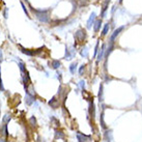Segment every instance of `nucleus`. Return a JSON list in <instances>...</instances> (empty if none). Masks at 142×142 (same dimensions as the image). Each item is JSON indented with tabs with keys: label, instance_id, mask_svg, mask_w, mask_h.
<instances>
[{
	"label": "nucleus",
	"instance_id": "nucleus-1",
	"mask_svg": "<svg viewBox=\"0 0 142 142\" xmlns=\"http://www.w3.org/2000/svg\"><path fill=\"white\" fill-rule=\"evenodd\" d=\"M30 9H31V11L35 15V17L41 22H43V23L49 22V18H50L49 17V10H43V9L38 10V9H34V8H30Z\"/></svg>",
	"mask_w": 142,
	"mask_h": 142
},
{
	"label": "nucleus",
	"instance_id": "nucleus-2",
	"mask_svg": "<svg viewBox=\"0 0 142 142\" xmlns=\"http://www.w3.org/2000/svg\"><path fill=\"white\" fill-rule=\"evenodd\" d=\"M19 48L21 49V52H22V53H24V54L28 55V56H34V55H36L38 52H41L42 50H43V48H41V49H38L37 51H34V50H29V49H25V48H23L21 45H19Z\"/></svg>",
	"mask_w": 142,
	"mask_h": 142
},
{
	"label": "nucleus",
	"instance_id": "nucleus-3",
	"mask_svg": "<svg viewBox=\"0 0 142 142\" xmlns=\"http://www.w3.org/2000/svg\"><path fill=\"white\" fill-rule=\"evenodd\" d=\"M124 29H125V26H121V27H118L117 29L114 30V32L112 33V35H111V37H110V44H113V43H114L115 38H116L118 35H119V33H120Z\"/></svg>",
	"mask_w": 142,
	"mask_h": 142
},
{
	"label": "nucleus",
	"instance_id": "nucleus-4",
	"mask_svg": "<svg viewBox=\"0 0 142 142\" xmlns=\"http://www.w3.org/2000/svg\"><path fill=\"white\" fill-rule=\"evenodd\" d=\"M95 17H97L95 13H92V14L90 15V17H89V19H88V21H87V26H86L88 29H90L93 26L94 22H95Z\"/></svg>",
	"mask_w": 142,
	"mask_h": 142
},
{
	"label": "nucleus",
	"instance_id": "nucleus-5",
	"mask_svg": "<svg viewBox=\"0 0 142 142\" xmlns=\"http://www.w3.org/2000/svg\"><path fill=\"white\" fill-rule=\"evenodd\" d=\"M75 36H76V38L78 41H83L84 38H85V36H86V34H85V31H84L83 29H79L78 31L76 32V34H75Z\"/></svg>",
	"mask_w": 142,
	"mask_h": 142
},
{
	"label": "nucleus",
	"instance_id": "nucleus-6",
	"mask_svg": "<svg viewBox=\"0 0 142 142\" xmlns=\"http://www.w3.org/2000/svg\"><path fill=\"white\" fill-rule=\"evenodd\" d=\"M105 52H106V46H105V45H103V46H102V48L100 49V51L98 52V62H100V61H101V60L103 59V57H104Z\"/></svg>",
	"mask_w": 142,
	"mask_h": 142
},
{
	"label": "nucleus",
	"instance_id": "nucleus-7",
	"mask_svg": "<svg viewBox=\"0 0 142 142\" xmlns=\"http://www.w3.org/2000/svg\"><path fill=\"white\" fill-rule=\"evenodd\" d=\"M110 0H106V1L103 3V7H102V11H101V17L102 18H105L106 16V11L108 9V4H109Z\"/></svg>",
	"mask_w": 142,
	"mask_h": 142
},
{
	"label": "nucleus",
	"instance_id": "nucleus-8",
	"mask_svg": "<svg viewBox=\"0 0 142 142\" xmlns=\"http://www.w3.org/2000/svg\"><path fill=\"white\" fill-rule=\"evenodd\" d=\"M49 105L51 106L53 109H56V108H58V106H59V102L56 100V97L52 98V100L49 102Z\"/></svg>",
	"mask_w": 142,
	"mask_h": 142
},
{
	"label": "nucleus",
	"instance_id": "nucleus-9",
	"mask_svg": "<svg viewBox=\"0 0 142 142\" xmlns=\"http://www.w3.org/2000/svg\"><path fill=\"white\" fill-rule=\"evenodd\" d=\"M77 138H78V141H79V142H86L87 139H88L89 137L83 135V134H81V133H77Z\"/></svg>",
	"mask_w": 142,
	"mask_h": 142
},
{
	"label": "nucleus",
	"instance_id": "nucleus-10",
	"mask_svg": "<svg viewBox=\"0 0 142 142\" xmlns=\"http://www.w3.org/2000/svg\"><path fill=\"white\" fill-rule=\"evenodd\" d=\"M25 101H26V104L27 105H31L32 103L34 102V97L33 95H30V94H26Z\"/></svg>",
	"mask_w": 142,
	"mask_h": 142
},
{
	"label": "nucleus",
	"instance_id": "nucleus-11",
	"mask_svg": "<svg viewBox=\"0 0 142 142\" xmlns=\"http://www.w3.org/2000/svg\"><path fill=\"white\" fill-rule=\"evenodd\" d=\"M101 25H102V20H97V21L94 22L93 28H94V31L95 32L100 31V29H101Z\"/></svg>",
	"mask_w": 142,
	"mask_h": 142
},
{
	"label": "nucleus",
	"instance_id": "nucleus-12",
	"mask_svg": "<svg viewBox=\"0 0 142 142\" xmlns=\"http://www.w3.org/2000/svg\"><path fill=\"white\" fill-rule=\"evenodd\" d=\"M50 66L52 67V68L56 70V68H58V67L61 66V63H60V61H59V60H52V62L50 63Z\"/></svg>",
	"mask_w": 142,
	"mask_h": 142
},
{
	"label": "nucleus",
	"instance_id": "nucleus-13",
	"mask_svg": "<svg viewBox=\"0 0 142 142\" xmlns=\"http://www.w3.org/2000/svg\"><path fill=\"white\" fill-rule=\"evenodd\" d=\"M55 139H64V134L59 130H55Z\"/></svg>",
	"mask_w": 142,
	"mask_h": 142
},
{
	"label": "nucleus",
	"instance_id": "nucleus-14",
	"mask_svg": "<svg viewBox=\"0 0 142 142\" xmlns=\"http://www.w3.org/2000/svg\"><path fill=\"white\" fill-rule=\"evenodd\" d=\"M109 29H110V24L109 23H106L104 25V28H103V31H102V35H107L109 32Z\"/></svg>",
	"mask_w": 142,
	"mask_h": 142
},
{
	"label": "nucleus",
	"instance_id": "nucleus-15",
	"mask_svg": "<svg viewBox=\"0 0 142 142\" xmlns=\"http://www.w3.org/2000/svg\"><path fill=\"white\" fill-rule=\"evenodd\" d=\"M10 119H11V116H10V115H9V114H5L4 116H3V118H2V122H3L4 125H6V124H8Z\"/></svg>",
	"mask_w": 142,
	"mask_h": 142
},
{
	"label": "nucleus",
	"instance_id": "nucleus-16",
	"mask_svg": "<svg viewBox=\"0 0 142 142\" xmlns=\"http://www.w3.org/2000/svg\"><path fill=\"white\" fill-rule=\"evenodd\" d=\"M19 67H20V71H21V74L24 75L27 73V71H26V67H25V64L23 62H19Z\"/></svg>",
	"mask_w": 142,
	"mask_h": 142
},
{
	"label": "nucleus",
	"instance_id": "nucleus-17",
	"mask_svg": "<svg viewBox=\"0 0 142 142\" xmlns=\"http://www.w3.org/2000/svg\"><path fill=\"white\" fill-rule=\"evenodd\" d=\"M0 133H1L3 136H5V137L8 136V134H7V125H4L1 128V130H0Z\"/></svg>",
	"mask_w": 142,
	"mask_h": 142
},
{
	"label": "nucleus",
	"instance_id": "nucleus-18",
	"mask_svg": "<svg viewBox=\"0 0 142 142\" xmlns=\"http://www.w3.org/2000/svg\"><path fill=\"white\" fill-rule=\"evenodd\" d=\"M80 54H81V56L82 57H88V49L86 48V47H84L81 51H80Z\"/></svg>",
	"mask_w": 142,
	"mask_h": 142
},
{
	"label": "nucleus",
	"instance_id": "nucleus-19",
	"mask_svg": "<svg viewBox=\"0 0 142 142\" xmlns=\"http://www.w3.org/2000/svg\"><path fill=\"white\" fill-rule=\"evenodd\" d=\"M76 68H77V62H73L70 66V72L72 73V74H75Z\"/></svg>",
	"mask_w": 142,
	"mask_h": 142
},
{
	"label": "nucleus",
	"instance_id": "nucleus-20",
	"mask_svg": "<svg viewBox=\"0 0 142 142\" xmlns=\"http://www.w3.org/2000/svg\"><path fill=\"white\" fill-rule=\"evenodd\" d=\"M89 112H90V114L92 115V116H94V105H93V102L89 103Z\"/></svg>",
	"mask_w": 142,
	"mask_h": 142
},
{
	"label": "nucleus",
	"instance_id": "nucleus-21",
	"mask_svg": "<svg viewBox=\"0 0 142 142\" xmlns=\"http://www.w3.org/2000/svg\"><path fill=\"white\" fill-rule=\"evenodd\" d=\"M29 124L31 125V126H34V128H35V126H36V119H35V117H34V116L30 117V119H29Z\"/></svg>",
	"mask_w": 142,
	"mask_h": 142
},
{
	"label": "nucleus",
	"instance_id": "nucleus-22",
	"mask_svg": "<svg viewBox=\"0 0 142 142\" xmlns=\"http://www.w3.org/2000/svg\"><path fill=\"white\" fill-rule=\"evenodd\" d=\"M114 49V47H113V44H110V46H109V48H108V50H107V52H106V58L109 56V54L111 52H112V50Z\"/></svg>",
	"mask_w": 142,
	"mask_h": 142
},
{
	"label": "nucleus",
	"instance_id": "nucleus-23",
	"mask_svg": "<svg viewBox=\"0 0 142 142\" xmlns=\"http://www.w3.org/2000/svg\"><path fill=\"white\" fill-rule=\"evenodd\" d=\"M99 101L102 102L103 101V86H100V92H99Z\"/></svg>",
	"mask_w": 142,
	"mask_h": 142
},
{
	"label": "nucleus",
	"instance_id": "nucleus-24",
	"mask_svg": "<svg viewBox=\"0 0 142 142\" xmlns=\"http://www.w3.org/2000/svg\"><path fill=\"white\" fill-rule=\"evenodd\" d=\"M21 5H22V8H23V10H24V13L27 15V17H29L30 18V15H29V13H28V10H27V8H26V6L24 5V3H23L22 1H21Z\"/></svg>",
	"mask_w": 142,
	"mask_h": 142
},
{
	"label": "nucleus",
	"instance_id": "nucleus-25",
	"mask_svg": "<svg viewBox=\"0 0 142 142\" xmlns=\"http://www.w3.org/2000/svg\"><path fill=\"white\" fill-rule=\"evenodd\" d=\"M7 13H8V8H6V7H5L4 10H3V16H4L5 19L8 18V14H7Z\"/></svg>",
	"mask_w": 142,
	"mask_h": 142
},
{
	"label": "nucleus",
	"instance_id": "nucleus-26",
	"mask_svg": "<svg viewBox=\"0 0 142 142\" xmlns=\"http://www.w3.org/2000/svg\"><path fill=\"white\" fill-rule=\"evenodd\" d=\"M98 52H99V42L95 45V48H94V57L98 55Z\"/></svg>",
	"mask_w": 142,
	"mask_h": 142
},
{
	"label": "nucleus",
	"instance_id": "nucleus-27",
	"mask_svg": "<svg viewBox=\"0 0 142 142\" xmlns=\"http://www.w3.org/2000/svg\"><path fill=\"white\" fill-rule=\"evenodd\" d=\"M84 70H85V66H84V64H83V66H81V67L79 68V74H80V75H83V72H84Z\"/></svg>",
	"mask_w": 142,
	"mask_h": 142
},
{
	"label": "nucleus",
	"instance_id": "nucleus-28",
	"mask_svg": "<svg viewBox=\"0 0 142 142\" xmlns=\"http://www.w3.org/2000/svg\"><path fill=\"white\" fill-rule=\"evenodd\" d=\"M101 121H102V126H103V128H106V125H105V122H104V117H103V114L101 115Z\"/></svg>",
	"mask_w": 142,
	"mask_h": 142
},
{
	"label": "nucleus",
	"instance_id": "nucleus-29",
	"mask_svg": "<svg viewBox=\"0 0 142 142\" xmlns=\"http://www.w3.org/2000/svg\"><path fill=\"white\" fill-rule=\"evenodd\" d=\"M79 85H80V87H81L82 89H84V88H85V82H84V81H80Z\"/></svg>",
	"mask_w": 142,
	"mask_h": 142
},
{
	"label": "nucleus",
	"instance_id": "nucleus-30",
	"mask_svg": "<svg viewBox=\"0 0 142 142\" xmlns=\"http://www.w3.org/2000/svg\"><path fill=\"white\" fill-rule=\"evenodd\" d=\"M2 57H3V55H2V51L0 50V61H2Z\"/></svg>",
	"mask_w": 142,
	"mask_h": 142
},
{
	"label": "nucleus",
	"instance_id": "nucleus-31",
	"mask_svg": "<svg viewBox=\"0 0 142 142\" xmlns=\"http://www.w3.org/2000/svg\"><path fill=\"white\" fill-rule=\"evenodd\" d=\"M0 142H6L4 139H0Z\"/></svg>",
	"mask_w": 142,
	"mask_h": 142
},
{
	"label": "nucleus",
	"instance_id": "nucleus-32",
	"mask_svg": "<svg viewBox=\"0 0 142 142\" xmlns=\"http://www.w3.org/2000/svg\"><path fill=\"white\" fill-rule=\"evenodd\" d=\"M36 142H41V138H38V139H37V141Z\"/></svg>",
	"mask_w": 142,
	"mask_h": 142
},
{
	"label": "nucleus",
	"instance_id": "nucleus-33",
	"mask_svg": "<svg viewBox=\"0 0 142 142\" xmlns=\"http://www.w3.org/2000/svg\"><path fill=\"white\" fill-rule=\"evenodd\" d=\"M119 1H120V2H122V0H119Z\"/></svg>",
	"mask_w": 142,
	"mask_h": 142
}]
</instances>
